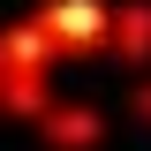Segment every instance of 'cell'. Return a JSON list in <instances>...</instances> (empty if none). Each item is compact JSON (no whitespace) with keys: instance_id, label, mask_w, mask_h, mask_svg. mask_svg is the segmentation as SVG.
<instances>
[{"instance_id":"7a4b0ae2","label":"cell","mask_w":151,"mask_h":151,"mask_svg":"<svg viewBox=\"0 0 151 151\" xmlns=\"http://www.w3.org/2000/svg\"><path fill=\"white\" fill-rule=\"evenodd\" d=\"M38 121H45V144H60V151H91L98 136H106L91 106H45Z\"/></svg>"},{"instance_id":"6da1fadb","label":"cell","mask_w":151,"mask_h":151,"mask_svg":"<svg viewBox=\"0 0 151 151\" xmlns=\"http://www.w3.org/2000/svg\"><path fill=\"white\" fill-rule=\"evenodd\" d=\"M113 15H121L113 0H45L30 23L53 38L60 53H91V45H113Z\"/></svg>"},{"instance_id":"277c9868","label":"cell","mask_w":151,"mask_h":151,"mask_svg":"<svg viewBox=\"0 0 151 151\" xmlns=\"http://www.w3.org/2000/svg\"><path fill=\"white\" fill-rule=\"evenodd\" d=\"M136 113H144V121H151V83H144V98H136Z\"/></svg>"},{"instance_id":"3957f363","label":"cell","mask_w":151,"mask_h":151,"mask_svg":"<svg viewBox=\"0 0 151 151\" xmlns=\"http://www.w3.org/2000/svg\"><path fill=\"white\" fill-rule=\"evenodd\" d=\"M113 45H121L129 68H144V60H151V0H129V8L113 15Z\"/></svg>"}]
</instances>
